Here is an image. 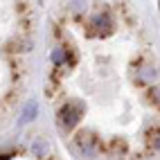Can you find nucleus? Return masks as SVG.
Here are the masks:
<instances>
[{
    "mask_svg": "<svg viewBox=\"0 0 160 160\" xmlns=\"http://www.w3.org/2000/svg\"><path fill=\"white\" fill-rule=\"evenodd\" d=\"M81 104H66L63 108L59 111V120H61V129H66L70 131L74 124L79 122V117H81Z\"/></svg>",
    "mask_w": 160,
    "mask_h": 160,
    "instance_id": "f257e3e1",
    "label": "nucleus"
},
{
    "mask_svg": "<svg viewBox=\"0 0 160 160\" xmlns=\"http://www.w3.org/2000/svg\"><path fill=\"white\" fill-rule=\"evenodd\" d=\"M36 115H38V104H36V102H29V104H25L23 113H20L18 124H27V122H32V120H36Z\"/></svg>",
    "mask_w": 160,
    "mask_h": 160,
    "instance_id": "f03ea898",
    "label": "nucleus"
},
{
    "mask_svg": "<svg viewBox=\"0 0 160 160\" xmlns=\"http://www.w3.org/2000/svg\"><path fill=\"white\" fill-rule=\"evenodd\" d=\"M32 151H34L36 158H45V156L50 153V144H48V140H43V138H36V140L32 142Z\"/></svg>",
    "mask_w": 160,
    "mask_h": 160,
    "instance_id": "7ed1b4c3",
    "label": "nucleus"
},
{
    "mask_svg": "<svg viewBox=\"0 0 160 160\" xmlns=\"http://www.w3.org/2000/svg\"><path fill=\"white\" fill-rule=\"evenodd\" d=\"M77 142H79V149H81V151L86 153V156L92 153V142H90V135H88V133H81Z\"/></svg>",
    "mask_w": 160,
    "mask_h": 160,
    "instance_id": "20e7f679",
    "label": "nucleus"
},
{
    "mask_svg": "<svg viewBox=\"0 0 160 160\" xmlns=\"http://www.w3.org/2000/svg\"><path fill=\"white\" fill-rule=\"evenodd\" d=\"M72 7L74 9H83L86 7V0H72Z\"/></svg>",
    "mask_w": 160,
    "mask_h": 160,
    "instance_id": "39448f33",
    "label": "nucleus"
},
{
    "mask_svg": "<svg viewBox=\"0 0 160 160\" xmlns=\"http://www.w3.org/2000/svg\"><path fill=\"white\" fill-rule=\"evenodd\" d=\"M61 57H63V52H54V54H52V61H61Z\"/></svg>",
    "mask_w": 160,
    "mask_h": 160,
    "instance_id": "423d86ee",
    "label": "nucleus"
}]
</instances>
